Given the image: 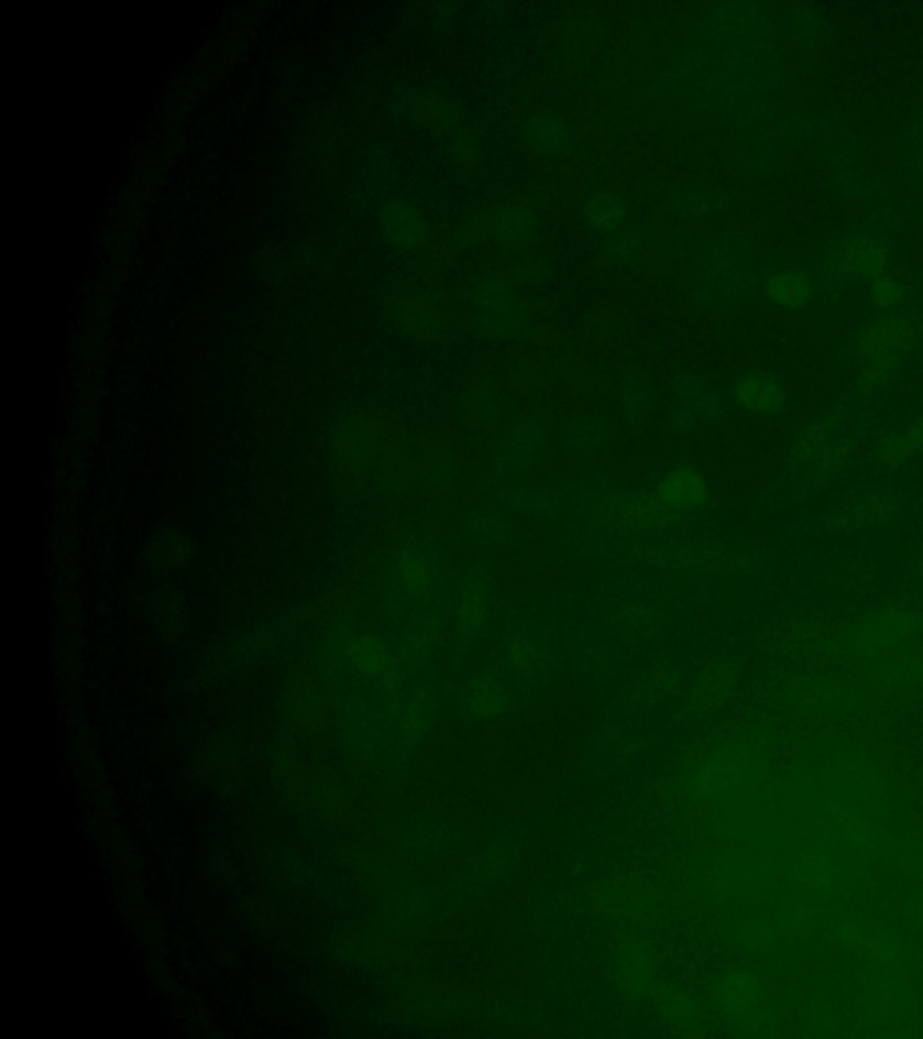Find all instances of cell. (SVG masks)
Instances as JSON below:
<instances>
[{"label": "cell", "mask_w": 923, "mask_h": 1039, "mask_svg": "<svg viewBox=\"0 0 923 1039\" xmlns=\"http://www.w3.org/2000/svg\"><path fill=\"white\" fill-rule=\"evenodd\" d=\"M662 499L673 507L696 510L707 500V488L699 473L691 470H677L662 484Z\"/></svg>", "instance_id": "cell-1"}, {"label": "cell", "mask_w": 923, "mask_h": 1039, "mask_svg": "<svg viewBox=\"0 0 923 1039\" xmlns=\"http://www.w3.org/2000/svg\"><path fill=\"white\" fill-rule=\"evenodd\" d=\"M879 464L900 468L923 457V426L914 425L908 430L894 434L879 448H875Z\"/></svg>", "instance_id": "cell-2"}, {"label": "cell", "mask_w": 923, "mask_h": 1039, "mask_svg": "<svg viewBox=\"0 0 923 1039\" xmlns=\"http://www.w3.org/2000/svg\"><path fill=\"white\" fill-rule=\"evenodd\" d=\"M739 403L754 412H776L781 406L779 386L765 378H747L736 390Z\"/></svg>", "instance_id": "cell-3"}, {"label": "cell", "mask_w": 923, "mask_h": 1039, "mask_svg": "<svg viewBox=\"0 0 923 1039\" xmlns=\"http://www.w3.org/2000/svg\"><path fill=\"white\" fill-rule=\"evenodd\" d=\"M595 206H597V211H594V219L600 220V222H603V220H609V226H612L615 225L614 217L619 219L620 214H615L614 200L609 203L608 210L604 208V203H595Z\"/></svg>", "instance_id": "cell-4"}]
</instances>
